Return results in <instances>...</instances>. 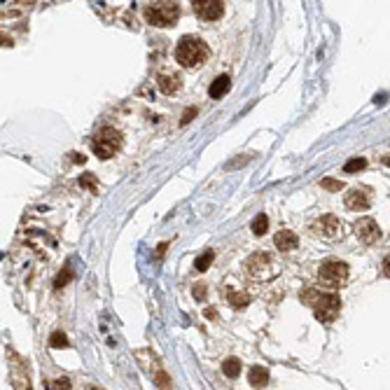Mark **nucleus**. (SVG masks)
I'll list each match as a JSON object with an SVG mask.
<instances>
[{"instance_id": "obj_12", "label": "nucleus", "mask_w": 390, "mask_h": 390, "mask_svg": "<svg viewBox=\"0 0 390 390\" xmlns=\"http://www.w3.org/2000/svg\"><path fill=\"white\" fill-rule=\"evenodd\" d=\"M157 84H159V89H161L164 94H176L183 82H180V77H176V75H173V77H171V75H161V77L157 79Z\"/></svg>"}, {"instance_id": "obj_7", "label": "nucleus", "mask_w": 390, "mask_h": 390, "mask_svg": "<svg viewBox=\"0 0 390 390\" xmlns=\"http://www.w3.org/2000/svg\"><path fill=\"white\" fill-rule=\"evenodd\" d=\"M341 232H343V225L336 215H323L320 220L313 222V234L318 238H325V241H334V238L341 236Z\"/></svg>"}, {"instance_id": "obj_23", "label": "nucleus", "mask_w": 390, "mask_h": 390, "mask_svg": "<svg viewBox=\"0 0 390 390\" xmlns=\"http://www.w3.org/2000/svg\"><path fill=\"white\" fill-rule=\"evenodd\" d=\"M52 346H54V348H66V346H68L66 336L59 334V332H56V334H52Z\"/></svg>"}, {"instance_id": "obj_8", "label": "nucleus", "mask_w": 390, "mask_h": 390, "mask_svg": "<svg viewBox=\"0 0 390 390\" xmlns=\"http://www.w3.org/2000/svg\"><path fill=\"white\" fill-rule=\"evenodd\" d=\"M194 12L201 21H218L225 14V3L222 0H194Z\"/></svg>"}, {"instance_id": "obj_27", "label": "nucleus", "mask_w": 390, "mask_h": 390, "mask_svg": "<svg viewBox=\"0 0 390 390\" xmlns=\"http://www.w3.org/2000/svg\"><path fill=\"white\" fill-rule=\"evenodd\" d=\"M381 267H383V274H385V276H388V278H390V255H388V257H385V259H383V264H381Z\"/></svg>"}, {"instance_id": "obj_5", "label": "nucleus", "mask_w": 390, "mask_h": 390, "mask_svg": "<svg viewBox=\"0 0 390 390\" xmlns=\"http://www.w3.org/2000/svg\"><path fill=\"white\" fill-rule=\"evenodd\" d=\"M119 145H122V134L115 131V128H103L94 138V152L101 159H110L119 150Z\"/></svg>"}, {"instance_id": "obj_6", "label": "nucleus", "mask_w": 390, "mask_h": 390, "mask_svg": "<svg viewBox=\"0 0 390 390\" xmlns=\"http://www.w3.org/2000/svg\"><path fill=\"white\" fill-rule=\"evenodd\" d=\"M339 311H341V299L336 297L334 292L323 294V297L313 304V313H316V318L320 323H332V320H336Z\"/></svg>"}, {"instance_id": "obj_20", "label": "nucleus", "mask_w": 390, "mask_h": 390, "mask_svg": "<svg viewBox=\"0 0 390 390\" xmlns=\"http://www.w3.org/2000/svg\"><path fill=\"white\" fill-rule=\"evenodd\" d=\"M320 187L329 189V192H341L343 183H341V180H332V178H325V180H320Z\"/></svg>"}, {"instance_id": "obj_16", "label": "nucleus", "mask_w": 390, "mask_h": 390, "mask_svg": "<svg viewBox=\"0 0 390 390\" xmlns=\"http://www.w3.org/2000/svg\"><path fill=\"white\" fill-rule=\"evenodd\" d=\"M367 168V159L358 157V159H351V161H346V166H343V173H351V176H355V173L365 171Z\"/></svg>"}, {"instance_id": "obj_1", "label": "nucleus", "mask_w": 390, "mask_h": 390, "mask_svg": "<svg viewBox=\"0 0 390 390\" xmlns=\"http://www.w3.org/2000/svg\"><path fill=\"white\" fill-rule=\"evenodd\" d=\"M176 59L183 68H199L208 59V45L201 37L185 35L176 47Z\"/></svg>"}, {"instance_id": "obj_2", "label": "nucleus", "mask_w": 390, "mask_h": 390, "mask_svg": "<svg viewBox=\"0 0 390 390\" xmlns=\"http://www.w3.org/2000/svg\"><path fill=\"white\" fill-rule=\"evenodd\" d=\"M318 278H320V285L327 290H339L348 281V264L339 262V259H327L318 269Z\"/></svg>"}, {"instance_id": "obj_24", "label": "nucleus", "mask_w": 390, "mask_h": 390, "mask_svg": "<svg viewBox=\"0 0 390 390\" xmlns=\"http://www.w3.org/2000/svg\"><path fill=\"white\" fill-rule=\"evenodd\" d=\"M52 390H70V381L68 378H56L52 383Z\"/></svg>"}, {"instance_id": "obj_10", "label": "nucleus", "mask_w": 390, "mask_h": 390, "mask_svg": "<svg viewBox=\"0 0 390 390\" xmlns=\"http://www.w3.org/2000/svg\"><path fill=\"white\" fill-rule=\"evenodd\" d=\"M372 203L369 189L367 187H353L351 192H346V208L348 210H367Z\"/></svg>"}, {"instance_id": "obj_28", "label": "nucleus", "mask_w": 390, "mask_h": 390, "mask_svg": "<svg viewBox=\"0 0 390 390\" xmlns=\"http://www.w3.org/2000/svg\"><path fill=\"white\" fill-rule=\"evenodd\" d=\"M92 390H98V388H92Z\"/></svg>"}, {"instance_id": "obj_9", "label": "nucleus", "mask_w": 390, "mask_h": 390, "mask_svg": "<svg viewBox=\"0 0 390 390\" xmlns=\"http://www.w3.org/2000/svg\"><path fill=\"white\" fill-rule=\"evenodd\" d=\"M353 229H355V236L367 245L376 243L378 238H381V229H378L376 220H372V218H360L353 225Z\"/></svg>"}, {"instance_id": "obj_4", "label": "nucleus", "mask_w": 390, "mask_h": 390, "mask_svg": "<svg viewBox=\"0 0 390 390\" xmlns=\"http://www.w3.org/2000/svg\"><path fill=\"white\" fill-rule=\"evenodd\" d=\"M180 17V7L176 3H154L145 7V19L152 26H173Z\"/></svg>"}, {"instance_id": "obj_14", "label": "nucleus", "mask_w": 390, "mask_h": 390, "mask_svg": "<svg viewBox=\"0 0 390 390\" xmlns=\"http://www.w3.org/2000/svg\"><path fill=\"white\" fill-rule=\"evenodd\" d=\"M227 89H229V75H220L210 84V98H222L227 94Z\"/></svg>"}, {"instance_id": "obj_25", "label": "nucleus", "mask_w": 390, "mask_h": 390, "mask_svg": "<svg viewBox=\"0 0 390 390\" xmlns=\"http://www.w3.org/2000/svg\"><path fill=\"white\" fill-rule=\"evenodd\" d=\"M194 297L199 299V301H203V297H206V285H203V283H196L194 285Z\"/></svg>"}, {"instance_id": "obj_19", "label": "nucleus", "mask_w": 390, "mask_h": 390, "mask_svg": "<svg viewBox=\"0 0 390 390\" xmlns=\"http://www.w3.org/2000/svg\"><path fill=\"white\" fill-rule=\"evenodd\" d=\"M213 257H215V252H213V250H206L203 255H199V257H196V262H194L196 271H206V269L210 267V262H213Z\"/></svg>"}, {"instance_id": "obj_13", "label": "nucleus", "mask_w": 390, "mask_h": 390, "mask_svg": "<svg viewBox=\"0 0 390 390\" xmlns=\"http://www.w3.org/2000/svg\"><path fill=\"white\" fill-rule=\"evenodd\" d=\"M248 378L250 383L255 385V388H264V385L269 383V372L264 369V367H252L248 372Z\"/></svg>"}, {"instance_id": "obj_22", "label": "nucleus", "mask_w": 390, "mask_h": 390, "mask_svg": "<svg viewBox=\"0 0 390 390\" xmlns=\"http://www.w3.org/2000/svg\"><path fill=\"white\" fill-rule=\"evenodd\" d=\"M70 278H73V271L66 267V269H63V274H59V278H56V287H63L68 281H70Z\"/></svg>"}, {"instance_id": "obj_11", "label": "nucleus", "mask_w": 390, "mask_h": 390, "mask_svg": "<svg viewBox=\"0 0 390 390\" xmlns=\"http://www.w3.org/2000/svg\"><path fill=\"white\" fill-rule=\"evenodd\" d=\"M274 243H276V248H278V250H283V252H290V250H294V248L299 245V238H297V234H294V232H290V229H283V232L276 234Z\"/></svg>"}, {"instance_id": "obj_18", "label": "nucleus", "mask_w": 390, "mask_h": 390, "mask_svg": "<svg viewBox=\"0 0 390 390\" xmlns=\"http://www.w3.org/2000/svg\"><path fill=\"white\" fill-rule=\"evenodd\" d=\"M227 297H229V304H234L236 309H243V306L250 304V294H243V292H234V290H229Z\"/></svg>"}, {"instance_id": "obj_21", "label": "nucleus", "mask_w": 390, "mask_h": 390, "mask_svg": "<svg viewBox=\"0 0 390 390\" xmlns=\"http://www.w3.org/2000/svg\"><path fill=\"white\" fill-rule=\"evenodd\" d=\"M79 185H84V187H89L92 192H98L96 180H94V176H92V173H86V176H82V178H79Z\"/></svg>"}, {"instance_id": "obj_3", "label": "nucleus", "mask_w": 390, "mask_h": 390, "mask_svg": "<svg viewBox=\"0 0 390 390\" xmlns=\"http://www.w3.org/2000/svg\"><path fill=\"white\" fill-rule=\"evenodd\" d=\"M245 269H248V274L252 278H257V281H271L278 274V262L271 255H267V252H255V255L248 257Z\"/></svg>"}, {"instance_id": "obj_15", "label": "nucleus", "mask_w": 390, "mask_h": 390, "mask_svg": "<svg viewBox=\"0 0 390 390\" xmlns=\"http://www.w3.org/2000/svg\"><path fill=\"white\" fill-rule=\"evenodd\" d=\"M250 229H252V234H255V236H262V234H267V229H269V218H267L264 213H259L255 220H252Z\"/></svg>"}, {"instance_id": "obj_26", "label": "nucleus", "mask_w": 390, "mask_h": 390, "mask_svg": "<svg viewBox=\"0 0 390 390\" xmlns=\"http://www.w3.org/2000/svg\"><path fill=\"white\" fill-rule=\"evenodd\" d=\"M196 112H199V110H196V108H189V110H185V117H183V122H180V124H187L189 119H192V117L196 115Z\"/></svg>"}, {"instance_id": "obj_17", "label": "nucleus", "mask_w": 390, "mask_h": 390, "mask_svg": "<svg viewBox=\"0 0 390 390\" xmlns=\"http://www.w3.org/2000/svg\"><path fill=\"white\" fill-rule=\"evenodd\" d=\"M222 372H225L229 378H236L238 374H241V362H238L236 358L225 360V365H222Z\"/></svg>"}]
</instances>
